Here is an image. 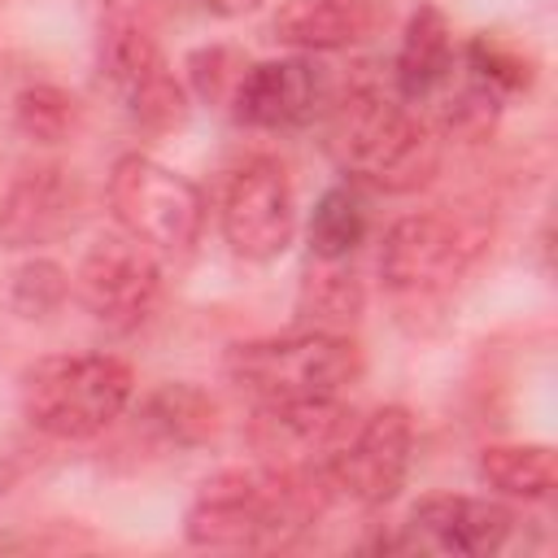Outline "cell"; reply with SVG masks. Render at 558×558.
I'll list each match as a JSON object with an SVG mask.
<instances>
[{
    "label": "cell",
    "mask_w": 558,
    "mask_h": 558,
    "mask_svg": "<svg viewBox=\"0 0 558 558\" xmlns=\"http://www.w3.org/2000/svg\"><path fill=\"white\" fill-rule=\"evenodd\" d=\"M331 501V484L323 471L296 466H231L209 475L187 514L183 536L196 549L222 554H275L296 545Z\"/></svg>",
    "instance_id": "obj_1"
},
{
    "label": "cell",
    "mask_w": 558,
    "mask_h": 558,
    "mask_svg": "<svg viewBox=\"0 0 558 558\" xmlns=\"http://www.w3.org/2000/svg\"><path fill=\"white\" fill-rule=\"evenodd\" d=\"M327 153L349 174V183H366L375 192H418L440 170L436 131L405 105L401 96H384L379 87H353L336 100L327 122Z\"/></svg>",
    "instance_id": "obj_2"
},
{
    "label": "cell",
    "mask_w": 558,
    "mask_h": 558,
    "mask_svg": "<svg viewBox=\"0 0 558 558\" xmlns=\"http://www.w3.org/2000/svg\"><path fill=\"white\" fill-rule=\"evenodd\" d=\"M135 397V375L113 353H52L17 375L22 418L52 440H92Z\"/></svg>",
    "instance_id": "obj_3"
},
{
    "label": "cell",
    "mask_w": 558,
    "mask_h": 558,
    "mask_svg": "<svg viewBox=\"0 0 558 558\" xmlns=\"http://www.w3.org/2000/svg\"><path fill=\"white\" fill-rule=\"evenodd\" d=\"M227 379L253 405L344 397V388L362 379V349L344 331L318 327H301L292 336H262L231 344Z\"/></svg>",
    "instance_id": "obj_4"
},
{
    "label": "cell",
    "mask_w": 558,
    "mask_h": 558,
    "mask_svg": "<svg viewBox=\"0 0 558 558\" xmlns=\"http://www.w3.org/2000/svg\"><path fill=\"white\" fill-rule=\"evenodd\" d=\"M484 248V231L449 214H405L384 231L379 279L405 310H427L453 292Z\"/></svg>",
    "instance_id": "obj_5"
},
{
    "label": "cell",
    "mask_w": 558,
    "mask_h": 558,
    "mask_svg": "<svg viewBox=\"0 0 558 558\" xmlns=\"http://www.w3.org/2000/svg\"><path fill=\"white\" fill-rule=\"evenodd\" d=\"M109 209L126 235L148 244L157 257H183L201 240L205 196L192 179L161 166L157 157L126 153L109 170Z\"/></svg>",
    "instance_id": "obj_6"
},
{
    "label": "cell",
    "mask_w": 558,
    "mask_h": 558,
    "mask_svg": "<svg viewBox=\"0 0 558 558\" xmlns=\"http://www.w3.org/2000/svg\"><path fill=\"white\" fill-rule=\"evenodd\" d=\"M100 74L140 126L170 131L187 118V87L174 78L153 26L118 0L100 22Z\"/></svg>",
    "instance_id": "obj_7"
},
{
    "label": "cell",
    "mask_w": 558,
    "mask_h": 558,
    "mask_svg": "<svg viewBox=\"0 0 558 558\" xmlns=\"http://www.w3.org/2000/svg\"><path fill=\"white\" fill-rule=\"evenodd\" d=\"M74 296L100 327L135 331L153 318L161 301V262L148 244L126 231L105 235L83 253L74 270Z\"/></svg>",
    "instance_id": "obj_8"
},
{
    "label": "cell",
    "mask_w": 558,
    "mask_h": 558,
    "mask_svg": "<svg viewBox=\"0 0 558 558\" xmlns=\"http://www.w3.org/2000/svg\"><path fill=\"white\" fill-rule=\"evenodd\" d=\"M414 462V423L405 405H379L353 423L349 440L323 466L331 497H349L353 506H388L410 475Z\"/></svg>",
    "instance_id": "obj_9"
},
{
    "label": "cell",
    "mask_w": 558,
    "mask_h": 558,
    "mask_svg": "<svg viewBox=\"0 0 558 558\" xmlns=\"http://www.w3.org/2000/svg\"><path fill=\"white\" fill-rule=\"evenodd\" d=\"M519 514L493 497L466 493H436L423 497L405 523L375 541L379 554H453V558H484L510 545Z\"/></svg>",
    "instance_id": "obj_10"
},
{
    "label": "cell",
    "mask_w": 558,
    "mask_h": 558,
    "mask_svg": "<svg viewBox=\"0 0 558 558\" xmlns=\"http://www.w3.org/2000/svg\"><path fill=\"white\" fill-rule=\"evenodd\" d=\"M218 227L235 257L275 262L296 235V196L288 170L275 157H248L235 166L218 201Z\"/></svg>",
    "instance_id": "obj_11"
},
{
    "label": "cell",
    "mask_w": 558,
    "mask_h": 558,
    "mask_svg": "<svg viewBox=\"0 0 558 558\" xmlns=\"http://www.w3.org/2000/svg\"><path fill=\"white\" fill-rule=\"evenodd\" d=\"M357 414L340 397L318 401H292V405H257L248 423V440L262 453V462L296 466V471H323L331 453L349 440Z\"/></svg>",
    "instance_id": "obj_12"
},
{
    "label": "cell",
    "mask_w": 558,
    "mask_h": 558,
    "mask_svg": "<svg viewBox=\"0 0 558 558\" xmlns=\"http://www.w3.org/2000/svg\"><path fill=\"white\" fill-rule=\"evenodd\" d=\"M83 222V183L65 166H31L0 196V244L44 248Z\"/></svg>",
    "instance_id": "obj_13"
},
{
    "label": "cell",
    "mask_w": 558,
    "mask_h": 558,
    "mask_svg": "<svg viewBox=\"0 0 558 558\" xmlns=\"http://www.w3.org/2000/svg\"><path fill=\"white\" fill-rule=\"evenodd\" d=\"M392 22V0H283L270 17V35L310 57L340 52L384 35Z\"/></svg>",
    "instance_id": "obj_14"
},
{
    "label": "cell",
    "mask_w": 558,
    "mask_h": 558,
    "mask_svg": "<svg viewBox=\"0 0 558 558\" xmlns=\"http://www.w3.org/2000/svg\"><path fill=\"white\" fill-rule=\"evenodd\" d=\"M318 100H323L318 65L305 57H279V61H257L244 70L231 96V113L257 131H288V126L310 122Z\"/></svg>",
    "instance_id": "obj_15"
},
{
    "label": "cell",
    "mask_w": 558,
    "mask_h": 558,
    "mask_svg": "<svg viewBox=\"0 0 558 558\" xmlns=\"http://www.w3.org/2000/svg\"><path fill=\"white\" fill-rule=\"evenodd\" d=\"M458 70V48H453V31L449 17L436 4H418L405 22L397 61H392V83L397 96L405 105H418L427 96H436Z\"/></svg>",
    "instance_id": "obj_16"
},
{
    "label": "cell",
    "mask_w": 558,
    "mask_h": 558,
    "mask_svg": "<svg viewBox=\"0 0 558 558\" xmlns=\"http://www.w3.org/2000/svg\"><path fill=\"white\" fill-rule=\"evenodd\" d=\"M135 418L161 445L192 449V445L214 440V432H218V401L205 388H196V384H161V388H153L140 401Z\"/></svg>",
    "instance_id": "obj_17"
},
{
    "label": "cell",
    "mask_w": 558,
    "mask_h": 558,
    "mask_svg": "<svg viewBox=\"0 0 558 558\" xmlns=\"http://www.w3.org/2000/svg\"><path fill=\"white\" fill-rule=\"evenodd\" d=\"M475 471L488 488L514 501H545L558 488V453L549 445H527V440L484 445Z\"/></svg>",
    "instance_id": "obj_18"
},
{
    "label": "cell",
    "mask_w": 558,
    "mask_h": 558,
    "mask_svg": "<svg viewBox=\"0 0 558 558\" xmlns=\"http://www.w3.org/2000/svg\"><path fill=\"white\" fill-rule=\"evenodd\" d=\"M362 305H366V292H362V279L353 275L349 262L310 257V270H305L301 292H296V314L305 327L344 331L362 318Z\"/></svg>",
    "instance_id": "obj_19"
},
{
    "label": "cell",
    "mask_w": 558,
    "mask_h": 558,
    "mask_svg": "<svg viewBox=\"0 0 558 558\" xmlns=\"http://www.w3.org/2000/svg\"><path fill=\"white\" fill-rule=\"evenodd\" d=\"M366 201L353 183H336L318 196L314 214H310V227H305V240H310V257H323V262H349L357 253V244L366 240Z\"/></svg>",
    "instance_id": "obj_20"
},
{
    "label": "cell",
    "mask_w": 558,
    "mask_h": 558,
    "mask_svg": "<svg viewBox=\"0 0 558 558\" xmlns=\"http://www.w3.org/2000/svg\"><path fill=\"white\" fill-rule=\"evenodd\" d=\"M462 70L480 83V87H488L497 100L501 96H510V92H527L532 87V61H527V52H519L514 44H506V39H497V35H475L466 48H462Z\"/></svg>",
    "instance_id": "obj_21"
},
{
    "label": "cell",
    "mask_w": 558,
    "mask_h": 558,
    "mask_svg": "<svg viewBox=\"0 0 558 558\" xmlns=\"http://www.w3.org/2000/svg\"><path fill=\"white\" fill-rule=\"evenodd\" d=\"M13 126L35 144H61L78 126V105L52 83H31L13 100Z\"/></svg>",
    "instance_id": "obj_22"
},
{
    "label": "cell",
    "mask_w": 558,
    "mask_h": 558,
    "mask_svg": "<svg viewBox=\"0 0 558 558\" xmlns=\"http://www.w3.org/2000/svg\"><path fill=\"white\" fill-rule=\"evenodd\" d=\"M74 279L65 275V266H57L52 257H26L17 270H13V283H9V305L22 314V318H48L65 305Z\"/></svg>",
    "instance_id": "obj_23"
},
{
    "label": "cell",
    "mask_w": 558,
    "mask_h": 558,
    "mask_svg": "<svg viewBox=\"0 0 558 558\" xmlns=\"http://www.w3.org/2000/svg\"><path fill=\"white\" fill-rule=\"evenodd\" d=\"M248 61L244 52L227 48V44H209V48H196L187 57V87L205 100V105H231L240 78H244Z\"/></svg>",
    "instance_id": "obj_24"
},
{
    "label": "cell",
    "mask_w": 558,
    "mask_h": 558,
    "mask_svg": "<svg viewBox=\"0 0 558 558\" xmlns=\"http://www.w3.org/2000/svg\"><path fill=\"white\" fill-rule=\"evenodd\" d=\"M205 9H214V13H222V17H244V13H257L266 0H201Z\"/></svg>",
    "instance_id": "obj_25"
}]
</instances>
